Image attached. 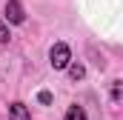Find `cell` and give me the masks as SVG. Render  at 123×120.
<instances>
[{
  "label": "cell",
  "mask_w": 123,
  "mask_h": 120,
  "mask_svg": "<svg viewBox=\"0 0 123 120\" xmlns=\"http://www.w3.org/2000/svg\"><path fill=\"white\" fill-rule=\"evenodd\" d=\"M9 40V29H6V23H0V43H6Z\"/></svg>",
  "instance_id": "cell-8"
},
{
  "label": "cell",
  "mask_w": 123,
  "mask_h": 120,
  "mask_svg": "<svg viewBox=\"0 0 123 120\" xmlns=\"http://www.w3.org/2000/svg\"><path fill=\"white\" fill-rule=\"evenodd\" d=\"M37 100H40L43 106H49V103H52V91H40V94H37Z\"/></svg>",
  "instance_id": "cell-7"
},
{
  "label": "cell",
  "mask_w": 123,
  "mask_h": 120,
  "mask_svg": "<svg viewBox=\"0 0 123 120\" xmlns=\"http://www.w3.org/2000/svg\"><path fill=\"white\" fill-rule=\"evenodd\" d=\"M49 63H52V69H66L72 63V49L66 43H55L49 49Z\"/></svg>",
  "instance_id": "cell-1"
},
{
  "label": "cell",
  "mask_w": 123,
  "mask_h": 120,
  "mask_svg": "<svg viewBox=\"0 0 123 120\" xmlns=\"http://www.w3.org/2000/svg\"><path fill=\"white\" fill-rule=\"evenodd\" d=\"M6 20H9V23H14V26L26 20V14H23V6H20V0H9V3H6Z\"/></svg>",
  "instance_id": "cell-2"
},
{
  "label": "cell",
  "mask_w": 123,
  "mask_h": 120,
  "mask_svg": "<svg viewBox=\"0 0 123 120\" xmlns=\"http://www.w3.org/2000/svg\"><path fill=\"white\" fill-rule=\"evenodd\" d=\"M66 69H69V77H72V80H80V77L86 74V69H83L80 63H69Z\"/></svg>",
  "instance_id": "cell-5"
},
{
  "label": "cell",
  "mask_w": 123,
  "mask_h": 120,
  "mask_svg": "<svg viewBox=\"0 0 123 120\" xmlns=\"http://www.w3.org/2000/svg\"><path fill=\"white\" fill-rule=\"evenodd\" d=\"M9 114H12V120H29V109L23 103H12L9 106Z\"/></svg>",
  "instance_id": "cell-3"
},
{
  "label": "cell",
  "mask_w": 123,
  "mask_h": 120,
  "mask_svg": "<svg viewBox=\"0 0 123 120\" xmlns=\"http://www.w3.org/2000/svg\"><path fill=\"white\" fill-rule=\"evenodd\" d=\"M63 120H86L83 106H69V112H66V117H63Z\"/></svg>",
  "instance_id": "cell-4"
},
{
  "label": "cell",
  "mask_w": 123,
  "mask_h": 120,
  "mask_svg": "<svg viewBox=\"0 0 123 120\" xmlns=\"http://www.w3.org/2000/svg\"><path fill=\"white\" fill-rule=\"evenodd\" d=\"M112 100H115V103H120V80H115V83H112Z\"/></svg>",
  "instance_id": "cell-6"
}]
</instances>
